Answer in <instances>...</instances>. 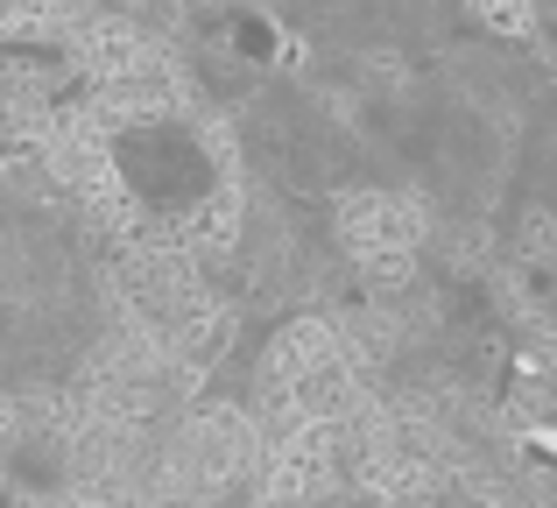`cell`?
I'll return each mask as SVG.
<instances>
[{"instance_id": "obj_2", "label": "cell", "mask_w": 557, "mask_h": 508, "mask_svg": "<svg viewBox=\"0 0 557 508\" xmlns=\"http://www.w3.org/2000/svg\"><path fill=\"white\" fill-rule=\"evenodd\" d=\"M219 508H516L445 424L403 402L332 325L275 332Z\"/></svg>"}, {"instance_id": "obj_1", "label": "cell", "mask_w": 557, "mask_h": 508, "mask_svg": "<svg viewBox=\"0 0 557 508\" xmlns=\"http://www.w3.org/2000/svg\"><path fill=\"white\" fill-rule=\"evenodd\" d=\"M0 149V508H163L226 360L219 255L170 170Z\"/></svg>"}]
</instances>
